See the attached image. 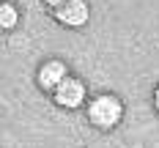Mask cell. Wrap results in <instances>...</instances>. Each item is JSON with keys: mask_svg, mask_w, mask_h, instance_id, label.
Segmentation results:
<instances>
[{"mask_svg": "<svg viewBox=\"0 0 159 148\" xmlns=\"http://www.w3.org/2000/svg\"><path fill=\"white\" fill-rule=\"evenodd\" d=\"M52 16H55L58 25H63L69 30H80L91 22V3L88 0H69L61 8H55Z\"/></svg>", "mask_w": 159, "mask_h": 148, "instance_id": "3", "label": "cell"}, {"mask_svg": "<svg viewBox=\"0 0 159 148\" xmlns=\"http://www.w3.org/2000/svg\"><path fill=\"white\" fill-rule=\"evenodd\" d=\"M41 3L47 6L49 11H55V8H61V6H63V3H69V0H41Z\"/></svg>", "mask_w": 159, "mask_h": 148, "instance_id": "6", "label": "cell"}, {"mask_svg": "<svg viewBox=\"0 0 159 148\" xmlns=\"http://www.w3.org/2000/svg\"><path fill=\"white\" fill-rule=\"evenodd\" d=\"M126 115V104L124 99L112 91H102V93H93L88 107H85V118L88 123L99 132H112Z\"/></svg>", "mask_w": 159, "mask_h": 148, "instance_id": "1", "label": "cell"}, {"mask_svg": "<svg viewBox=\"0 0 159 148\" xmlns=\"http://www.w3.org/2000/svg\"><path fill=\"white\" fill-rule=\"evenodd\" d=\"M52 101H55V107H61V110H69V113H74V110H85L88 107V85L74 77V74H69L58 88H55V93H52Z\"/></svg>", "mask_w": 159, "mask_h": 148, "instance_id": "2", "label": "cell"}, {"mask_svg": "<svg viewBox=\"0 0 159 148\" xmlns=\"http://www.w3.org/2000/svg\"><path fill=\"white\" fill-rule=\"evenodd\" d=\"M151 101H154V113L159 115V82H157V88H154V93H151Z\"/></svg>", "mask_w": 159, "mask_h": 148, "instance_id": "7", "label": "cell"}, {"mask_svg": "<svg viewBox=\"0 0 159 148\" xmlns=\"http://www.w3.org/2000/svg\"><path fill=\"white\" fill-rule=\"evenodd\" d=\"M19 19H22L19 6H16L14 0H3V3H0V28L6 33H11V30L19 28Z\"/></svg>", "mask_w": 159, "mask_h": 148, "instance_id": "5", "label": "cell"}, {"mask_svg": "<svg viewBox=\"0 0 159 148\" xmlns=\"http://www.w3.org/2000/svg\"><path fill=\"white\" fill-rule=\"evenodd\" d=\"M69 74H71V71H69V66H66L61 58H47L44 63H39V69H36V85H39V91H44V93L52 96L55 88H58Z\"/></svg>", "mask_w": 159, "mask_h": 148, "instance_id": "4", "label": "cell"}]
</instances>
